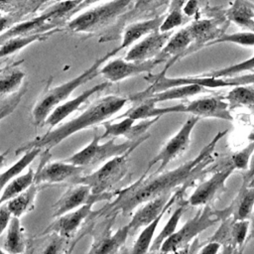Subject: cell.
Returning a JSON list of instances; mask_svg holds the SVG:
<instances>
[{
    "label": "cell",
    "instance_id": "1",
    "mask_svg": "<svg viewBox=\"0 0 254 254\" xmlns=\"http://www.w3.org/2000/svg\"><path fill=\"white\" fill-rule=\"evenodd\" d=\"M227 132L223 130L216 133L193 159L176 169L149 177L144 173L134 184L116 191L115 200L100 211L110 216H116L118 213L128 216L144 202L163 194H170L178 188L192 183L195 178L207 172V166L214 161L213 154L216 145Z\"/></svg>",
    "mask_w": 254,
    "mask_h": 254
},
{
    "label": "cell",
    "instance_id": "2",
    "mask_svg": "<svg viewBox=\"0 0 254 254\" xmlns=\"http://www.w3.org/2000/svg\"><path fill=\"white\" fill-rule=\"evenodd\" d=\"M128 97L118 95H107L95 100L84 111L72 120L60 125L58 128L50 129L46 134L37 137L34 140L23 145L17 153L27 151L32 148H40L50 150L58 146L69 136L90 128L97 124H101L115 113L120 111L127 103Z\"/></svg>",
    "mask_w": 254,
    "mask_h": 254
},
{
    "label": "cell",
    "instance_id": "3",
    "mask_svg": "<svg viewBox=\"0 0 254 254\" xmlns=\"http://www.w3.org/2000/svg\"><path fill=\"white\" fill-rule=\"evenodd\" d=\"M157 103L143 99L138 105L132 107L119 118L130 117L134 120L148 119L157 116H164L172 113H190L199 118H216L226 121H233L231 110L223 96H205L188 103H180L167 107H157Z\"/></svg>",
    "mask_w": 254,
    "mask_h": 254
},
{
    "label": "cell",
    "instance_id": "4",
    "mask_svg": "<svg viewBox=\"0 0 254 254\" xmlns=\"http://www.w3.org/2000/svg\"><path fill=\"white\" fill-rule=\"evenodd\" d=\"M108 54L97 59L88 68L83 70L75 77L53 87H46L39 95L31 112L33 124L36 126H43L46 118L59 104L65 101L69 95L80 85L91 80L99 74L100 65L109 60Z\"/></svg>",
    "mask_w": 254,
    "mask_h": 254
},
{
    "label": "cell",
    "instance_id": "5",
    "mask_svg": "<svg viewBox=\"0 0 254 254\" xmlns=\"http://www.w3.org/2000/svg\"><path fill=\"white\" fill-rule=\"evenodd\" d=\"M231 216V205L217 210L209 204L199 209L196 214L189 219L179 230H176L161 245V252H181L185 250L190 243L201 232L214 224L220 222L224 217Z\"/></svg>",
    "mask_w": 254,
    "mask_h": 254
},
{
    "label": "cell",
    "instance_id": "6",
    "mask_svg": "<svg viewBox=\"0 0 254 254\" xmlns=\"http://www.w3.org/2000/svg\"><path fill=\"white\" fill-rule=\"evenodd\" d=\"M150 137V134H144L143 136L134 139L127 140L124 143H116L115 138H111L105 143H100L101 135L94 132L91 141L82 149L72 154L65 161L73 165L82 168H92L103 164L107 160L122 155L130 150H135L143 142H145Z\"/></svg>",
    "mask_w": 254,
    "mask_h": 254
},
{
    "label": "cell",
    "instance_id": "7",
    "mask_svg": "<svg viewBox=\"0 0 254 254\" xmlns=\"http://www.w3.org/2000/svg\"><path fill=\"white\" fill-rule=\"evenodd\" d=\"M133 0H111L90 8L67 22L72 33H94L115 24L131 6Z\"/></svg>",
    "mask_w": 254,
    "mask_h": 254
},
{
    "label": "cell",
    "instance_id": "8",
    "mask_svg": "<svg viewBox=\"0 0 254 254\" xmlns=\"http://www.w3.org/2000/svg\"><path fill=\"white\" fill-rule=\"evenodd\" d=\"M132 152L133 150H130L122 155L107 160L93 173L80 176L74 181V184L81 183L87 185L93 194H101L110 191L115 185L125 178L128 172L129 156Z\"/></svg>",
    "mask_w": 254,
    "mask_h": 254
},
{
    "label": "cell",
    "instance_id": "9",
    "mask_svg": "<svg viewBox=\"0 0 254 254\" xmlns=\"http://www.w3.org/2000/svg\"><path fill=\"white\" fill-rule=\"evenodd\" d=\"M199 119V117L194 115L189 117V119H187L179 131L163 146L159 153L149 161L144 173L148 174L152 167H154L156 164H159V167L155 172V174H159L163 172V170L171 162L183 155L190 144V134L195 125L198 123Z\"/></svg>",
    "mask_w": 254,
    "mask_h": 254
},
{
    "label": "cell",
    "instance_id": "10",
    "mask_svg": "<svg viewBox=\"0 0 254 254\" xmlns=\"http://www.w3.org/2000/svg\"><path fill=\"white\" fill-rule=\"evenodd\" d=\"M230 22L225 18L223 11L215 9L211 18H196L187 26L192 43L185 54V57L207 47V45L223 35Z\"/></svg>",
    "mask_w": 254,
    "mask_h": 254
},
{
    "label": "cell",
    "instance_id": "11",
    "mask_svg": "<svg viewBox=\"0 0 254 254\" xmlns=\"http://www.w3.org/2000/svg\"><path fill=\"white\" fill-rule=\"evenodd\" d=\"M190 187V185H184L174 192L170 194H163L158 197L152 198L143 204H141L135 213L133 214L130 222H128L130 227V235L135 233L139 228L146 226L152 220H154L159 214H161L164 210L169 209L180 197L182 193Z\"/></svg>",
    "mask_w": 254,
    "mask_h": 254
},
{
    "label": "cell",
    "instance_id": "12",
    "mask_svg": "<svg viewBox=\"0 0 254 254\" xmlns=\"http://www.w3.org/2000/svg\"><path fill=\"white\" fill-rule=\"evenodd\" d=\"M116 195V191H108L101 194H93L90 188L81 183H76L70 187L53 205V216L58 217L70 210H73L83 204L112 198Z\"/></svg>",
    "mask_w": 254,
    "mask_h": 254
},
{
    "label": "cell",
    "instance_id": "13",
    "mask_svg": "<svg viewBox=\"0 0 254 254\" xmlns=\"http://www.w3.org/2000/svg\"><path fill=\"white\" fill-rule=\"evenodd\" d=\"M162 63L166 62L160 58H154L144 62H130L122 58H117L106 63L98 71L107 81L113 83L140 73H149Z\"/></svg>",
    "mask_w": 254,
    "mask_h": 254
},
{
    "label": "cell",
    "instance_id": "14",
    "mask_svg": "<svg viewBox=\"0 0 254 254\" xmlns=\"http://www.w3.org/2000/svg\"><path fill=\"white\" fill-rule=\"evenodd\" d=\"M234 171L233 166L227 161L219 171H215L207 181L201 183L194 190L187 199L188 204L191 206H204L209 204L219 193L226 190L225 183Z\"/></svg>",
    "mask_w": 254,
    "mask_h": 254
},
{
    "label": "cell",
    "instance_id": "15",
    "mask_svg": "<svg viewBox=\"0 0 254 254\" xmlns=\"http://www.w3.org/2000/svg\"><path fill=\"white\" fill-rule=\"evenodd\" d=\"M171 35L172 32H161L159 30L147 34L130 48L124 59L130 62H144L156 58Z\"/></svg>",
    "mask_w": 254,
    "mask_h": 254
},
{
    "label": "cell",
    "instance_id": "16",
    "mask_svg": "<svg viewBox=\"0 0 254 254\" xmlns=\"http://www.w3.org/2000/svg\"><path fill=\"white\" fill-rule=\"evenodd\" d=\"M123 119L119 122H102V126L104 128L103 133L101 134V139H105L107 137L117 138L123 136L129 140L137 139L144 134H146L147 130L152 127L161 117H152L148 119H143L140 123L135 124L134 119L130 117H122Z\"/></svg>",
    "mask_w": 254,
    "mask_h": 254
},
{
    "label": "cell",
    "instance_id": "17",
    "mask_svg": "<svg viewBox=\"0 0 254 254\" xmlns=\"http://www.w3.org/2000/svg\"><path fill=\"white\" fill-rule=\"evenodd\" d=\"M110 85H111V82L105 80L103 82H100V83L84 90L79 95H77L71 99L64 101L63 103L59 104L57 107L54 108V110L46 118L44 125L49 126L50 129L57 127L65 118H67L74 111H76L89 97H91L93 94L105 89L106 87H108Z\"/></svg>",
    "mask_w": 254,
    "mask_h": 254
},
{
    "label": "cell",
    "instance_id": "18",
    "mask_svg": "<svg viewBox=\"0 0 254 254\" xmlns=\"http://www.w3.org/2000/svg\"><path fill=\"white\" fill-rule=\"evenodd\" d=\"M166 2L167 0H133L130 8L121 15L113 26L109 28V32H107L99 42L111 41L116 38L120 34V31L129 23L139 21L140 17L153 12L156 8H159Z\"/></svg>",
    "mask_w": 254,
    "mask_h": 254
},
{
    "label": "cell",
    "instance_id": "19",
    "mask_svg": "<svg viewBox=\"0 0 254 254\" xmlns=\"http://www.w3.org/2000/svg\"><path fill=\"white\" fill-rule=\"evenodd\" d=\"M84 168L73 165L66 161L52 162L44 165L36 172L35 183L39 184H60L67 180L74 181L80 177Z\"/></svg>",
    "mask_w": 254,
    "mask_h": 254
},
{
    "label": "cell",
    "instance_id": "20",
    "mask_svg": "<svg viewBox=\"0 0 254 254\" xmlns=\"http://www.w3.org/2000/svg\"><path fill=\"white\" fill-rule=\"evenodd\" d=\"M93 204V202H89L58 216L46 231L55 232L64 238L73 235L81 226L83 221L92 213Z\"/></svg>",
    "mask_w": 254,
    "mask_h": 254
},
{
    "label": "cell",
    "instance_id": "21",
    "mask_svg": "<svg viewBox=\"0 0 254 254\" xmlns=\"http://www.w3.org/2000/svg\"><path fill=\"white\" fill-rule=\"evenodd\" d=\"M113 220L107 224L104 231L97 238H94L88 253H116L124 247L127 238L130 235L129 224L127 223L126 225L118 228L115 233H111Z\"/></svg>",
    "mask_w": 254,
    "mask_h": 254
},
{
    "label": "cell",
    "instance_id": "22",
    "mask_svg": "<svg viewBox=\"0 0 254 254\" xmlns=\"http://www.w3.org/2000/svg\"><path fill=\"white\" fill-rule=\"evenodd\" d=\"M191 43L192 39L187 27L182 28L171 35V37L156 58L164 60L167 63L165 68L169 69L172 64L185 57V54L191 45Z\"/></svg>",
    "mask_w": 254,
    "mask_h": 254
},
{
    "label": "cell",
    "instance_id": "23",
    "mask_svg": "<svg viewBox=\"0 0 254 254\" xmlns=\"http://www.w3.org/2000/svg\"><path fill=\"white\" fill-rule=\"evenodd\" d=\"M164 19V15H159L150 19H146L143 21H136L128 24L124 29V34L122 37L121 44L112 50V53L116 55L121 50L125 48L131 47L138 40L142 39L147 34L159 30V27Z\"/></svg>",
    "mask_w": 254,
    "mask_h": 254
},
{
    "label": "cell",
    "instance_id": "24",
    "mask_svg": "<svg viewBox=\"0 0 254 254\" xmlns=\"http://www.w3.org/2000/svg\"><path fill=\"white\" fill-rule=\"evenodd\" d=\"M223 14L229 22L254 32V4L248 0H234Z\"/></svg>",
    "mask_w": 254,
    "mask_h": 254
},
{
    "label": "cell",
    "instance_id": "25",
    "mask_svg": "<svg viewBox=\"0 0 254 254\" xmlns=\"http://www.w3.org/2000/svg\"><path fill=\"white\" fill-rule=\"evenodd\" d=\"M58 31H60V28H56L47 32L10 38L0 44V59L11 56L38 41H45Z\"/></svg>",
    "mask_w": 254,
    "mask_h": 254
},
{
    "label": "cell",
    "instance_id": "26",
    "mask_svg": "<svg viewBox=\"0 0 254 254\" xmlns=\"http://www.w3.org/2000/svg\"><path fill=\"white\" fill-rule=\"evenodd\" d=\"M206 91H207V89L205 87H203L199 84H196V83H191V84L174 86V87H170V88L158 91V92H154V93L146 96L144 99L147 98L155 103H159V102H164V101H169V100L183 99V98L190 97L192 95H196V94L206 92Z\"/></svg>",
    "mask_w": 254,
    "mask_h": 254
},
{
    "label": "cell",
    "instance_id": "27",
    "mask_svg": "<svg viewBox=\"0 0 254 254\" xmlns=\"http://www.w3.org/2000/svg\"><path fill=\"white\" fill-rule=\"evenodd\" d=\"M184 193L180 195L179 197V204L176 207V209L174 210V212L172 213V215L170 216V218L168 219L167 223L165 224V226L162 228V230L160 231V233L157 235V237H155V239H153L150 249V252H155V251H159L161 248L162 243L169 237L171 236L173 233L176 232L178 224L187 208L188 201L187 199H184Z\"/></svg>",
    "mask_w": 254,
    "mask_h": 254
},
{
    "label": "cell",
    "instance_id": "28",
    "mask_svg": "<svg viewBox=\"0 0 254 254\" xmlns=\"http://www.w3.org/2000/svg\"><path fill=\"white\" fill-rule=\"evenodd\" d=\"M230 205L232 219H249L254 208V187L241 186Z\"/></svg>",
    "mask_w": 254,
    "mask_h": 254
},
{
    "label": "cell",
    "instance_id": "29",
    "mask_svg": "<svg viewBox=\"0 0 254 254\" xmlns=\"http://www.w3.org/2000/svg\"><path fill=\"white\" fill-rule=\"evenodd\" d=\"M38 193V184L33 183L27 190L6 202L12 216L21 217L34 208Z\"/></svg>",
    "mask_w": 254,
    "mask_h": 254
},
{
    "label": "cell",
    "instance_id": "30",
    "mask_svg": "<svg viewBox=\"0 0 254 254\" xmlns=\"http://www.w3.org/2000/svg\"><path fill=\"white\" fill-rule=\"evenodd\" d=\"M7 234L3 241V250L5 253H22L25 251L26 242L24 228L20 218L12 216L7 227Z\"/></svg>",
    "mask_w": 254,
    "mask_h": 254
},
{
    "label": "cell",
    "instance_id": "31",
    "mask_svg": "<svg viewBox=\"0 0 254 254\" xmlns=\"http://www.w3.org/2000/svg\"><path fill=\"white\" fill-rule=\"evenodd\" d=\"M223 96L227 101L229 109L244 107L254 113V84L237 85Z\"/></svg>",
    "mask_w": 254,
    "mask_h": 254
},
{
    "label": "cell",
    "instance_id": "32",
    "mask_svg": "<svg viewBox=\"0 0 254 254\" xmlns=\"http://www.w3.org/2000/svg\"><path fill=\"white\" fill-rule=\"evenodd\" d=\"M35 176L36 172L32 168H29L25 174H19L10 180L0 194V205L27 190L35 182Z\"/></svg>",
    "mask_w": 254,
    "mask_h": 254
},
{
    "label": "cell",
    "instance_id": "33",
    "mask_svg": "<svg viewBox=\"0 0 254 254\" xmlns=\"http://www.w3.org/2000/svg\"><path fill=\"white\" fill-rule=\"evenodd\" d=\"M41 151L42 149L40 148H32L25 151V154L16 163H14L8 170L0 174V194L10 180L28 168V166L40 155Z\"/></svg>",
    "mask_w": 254,
    "mask_h": 254
},
{
    "label": "cell",
    "instance_id": "34",
    "mask_svg": "<svg viewBox=\"0 0 254 254\" xmlns=\"http://www.w3.org/2000/svg\"><path fill=\"white\" fill-rule=\"evenodd\" d=\"M43 6L42 0H0V12L21 18Z\"/></svg>",
    "mask_w": 254,
    "mask_h": 254
},
{
    "label": "cell",
    "instance_id": "35",
    "mask_svg": "<svg viewBox=\"0 0 254 254\" xmlns=\"http://www.w3.org/2000/svg\"><path fill=\"white\" fill-rule=\"evenodd\" d=\"M25 72L18 67H9L0 75V101L20 89Z\"/></svg>",
    "mask_w": 254,
    "mask_h": 254
},
{
    "label": "cell",
    "instance_id": "36",
    "mask_svg": "<svg viewBox=\"0 0 254 254\" xmlns=\"http://www.w3.org/2000/svg\"><path fill=\"white\" fill-rule=\"evenodd\" d=\"M169 209L164 210L154 220H152L149 224L144 226V229L138 235L137 239L135 240V242L133 244V247H132V250H131L132 253L139 254V253H146V252L149 251L151 243H152V241L154 239L155 231H156V229H157V227H158L162 217L166 214V212Z\"/></svg>",
    "mask_w": 254,
    "mask_h": 254
},
{
    "label": "cell",
    "instance_id": "37",
    "mask_svg": "<svg viewBox=\"0 0 254 254\" xmlns=\"http://www.w3.org/2000/svg\"><path fill=\"white\" fill-rule=\"evenodd\" d=\"M252 70H254V56H252L251 58H249L239 64H232L227 67L220 68V69L211 70V71L202 73L200 75L211 76V77H228V76L241 74L244 71H252Z\"/></svg>",
    "mask_w": 254,
    "mask_h": 254
},
{
    "label": "cell",
    "instance_id": "38",
    "mask_svg": "<svg viewBox=\"0 0 254 254\" xmlns=\"http://www.w3.org/2000/svg\"><path fill=\"white\" fill-rule=\"evenodd\" d=\"M249 228H250V220L249 219H238L234 220L231 218L230 223V234H231V241L232 246L235 248H242L244 245L248 235H249Z\"/></svg>",
    "mask_w": 254,
    "mask_h": 254
},
{
    "label": "cell",
    "instance_id": "39",
    "mask_svg": "<svg viewBox=\"0 0 254 254\" xmlns=\"http://www.w3.org/2000/svg\"><path fill=\"white\" fill-rule=\"evenodd\" d=\"M221 43H231L243 47H254V32L253 31H244L232 34H223L216 40L210 42L208 46Z\"/></svg>",
    "mask_w": 254,
    "mask_h": 254
},
{
    "label": "cell",
    "instance_id": "40",
    "mask_svg": "<svg viewBox=\"0 0 254 254\" xmlns=\"http://www.w3.org/2000/svg\"><path fill=\"white\" fill-rule=\"evenodd\" d=\"M254 151V142H250L241 150L235 152L228 161L233 166V168L240 171H246L249 165L250 157Z\"/></svg>",
    "mask_w": 254,
    "mask_h": 254
},
{
    "label": "cell",
    "instance_id": "41",
    "mask_svg": "<svg viewBox=\"0 0 254 254\" xmlns=\"http://www.w3.org/2000/svg\"><path fill=\"white\" fill-rule=\"evenodd\" d=\"M185 22V15L181 10H169L168 14L164 16V19L159 27L161 32H172L175 28L183 25Z\"/></svg>",
    "mask_w": 254,
    "mask_h": 254
},
{
    "label": "cell",
    "instance_id": "42",
    "mask_svg": "<svg viewBox=\"0 0 254 254\" xmlns=\"http://www.w3.org/2000/svg\"><path fill=\"white\" fill-rule=\"evenodd\" d=\"M25 92H26V88L21 89L12 98H10L7 102H5L3 105L0 106V121L6 118L7 116L11 115L15 111V109L18 107L19 103L21 102Z\"/></svg>",
    "mask_w": 254,
    "mask_h": 254
},
{
    "label": "cell",
    "instance_id": "43",
    "mask_svg": "<svg viewBox=\"0 0 254 254\" xmlns=\"http://www.w3.org/2000/svg\"><path fill=\"white\" fill-rule=\"evenodd\" d=\"M228 82L229 86H237V85H247L254 84V70L250 71V73L245 74H237L233 76L224 77Z\"/></svg>",
    "mask_w": 254,
    "mask_h": 254
},
{
    "label": "cell",
    "instance_id": "44",
    "mask_svg": "<svg viewBox=\"0 0 254 254\" xmlns=\"http://www.w3.org/2000/svg\"><path fill=\"white\" fill-rule=\"evenodd\" d=\"M22 18L11 14H0V34L6 32L13 25L18 23Z\"/></svg>",
    "mask_w": 254,
    "mask_h": 254
},
{
    "label": "cell",
    "instance_id": "45",
    "mask_svg": "<svg viewBox=\"0 0 254 254\" xmlns=\"http://www.w3.org/2000/svg\"><path fill=\"white\" fill-rule=\"evenodd\" d=\"M242 186L254 187V151L250 157L248 168L242 177Z\"/></svg>",
    "mask_w": 254,
    "mask_h": 254
},
{
    "label": "cell",
    "instance_id": "46",
    "mask_svg": "<svg viewBox=\"0 0 254 254\" xmlns=\"http://www.w3.org/2000/svg\"><path fill=\"white\" fill-rule=\"evenodd\" d=\"M12 214L6 203L0 205V236L7 229L9 222L11 220Z\"/></svg>",
    "mask_w": 254,
    "mask_h": 254
},
{
    "label": "cell",
    "instance_id": "47",
    "mask_svg": "<svg viewBox=\"0 0 254 254\" xmlns=\"http://www.w3.org/2000/svg\"><path fill=\"white\" fill-rule=\"evenodd\" d=\"M221 244L218 243L217 241H213V240H207V243L201 247V249L199 250L200 253H210V254H216L219 252L220 248H221Z\"/></svg>",
    "mask_w": 254,
    "mask_h": 254
},
{
    "label": "cell",
    "instance_id": "48",
    "mask_svg": "<svg viewBox=\"0 0 254 254\" xmlns=\"http://www.w3.org/2000/svg\"><path fill=\"white\" fill-rule=\"evenodd\" d=\"M63 236L57 237V239L50 242V244L47 246V248L43 251L44 253H58L61 251L63 246Z\"/></svg>",
    "mask_w": 254,
    "mask_h": 254
},
{
    "label": "cell",
    "instance_id": "49",
    "mask_svg": "<svg viewBox=\"0 0 254 254\" xmlns=\"http://www.w3.org/2000/svg\"><path fill=\"white\" fill-rule=\"evenodd\" d=\"M189 0H171L169 10H181Z\"/></svg>",
    "mask_w": 254,
    "mask_h": 254
},
{
    "label": "cell",
    "instance_id": "50",
    "mask_svg": "<svg viewBox=\"0 0 254 254\" xmlns=\"http://www.w3.org/2000/svg\"><path fill=\"white\" fill-rule=\"evenodd\" d=\"M77 1L79 2V10H80L82 8H85V7H87L89 5H92L96 2H99L101 0H77Z\"/></svg>",
    "mask_w": 254,
    "mask_h": 254
},
{
    "label": "cell",
    "instance_id": "51",
    "mask_svg": "<svg viewBox=\"0 0 254 254\" xmlns=\"http://www.w3.org/2000/svg\"><path fill=\"white\" fill-rule=\"evenodd\" d=\"M9 151H10V150H6L5 152L0 153V170L2 169V167H3V165H4L5 161H6V157H7V155L9 154Z\"/></svg>",
    "mask_w": 254,
    "mask_h": 254
},
{
    "label": "cell",
    "instance_id": "52",
    "mask_svg": "<svg viewBox=\"0 0 254 254\" xmlns=\"http://www.w3.org/2000/svg\"><path fill=\"white\" fill-rule=\"evenodd\" d=\"M249 220H250V224L252 225V235H254V208H253V210H252V213H251V215H250V218H249Z\"/></svg>",
    "mask_w": 254,
    "mask_h": 254
},
{
    "label": "cell",
    "instance_id": "53",
    "mask_svg": "<svg viewBox=\"0 0 254 254\" xmlns=\"http://www.w3.org/2000/svg\"><path fill=\"white\" fill-rule=\"evenodd\" d=\"M247 138H248V140H249L250 142H254V125L252 126V129H251V131L249 132Z\"/></svg>",
    "mask_w": 254,
    "mask_h": 254
}]
</instances>
